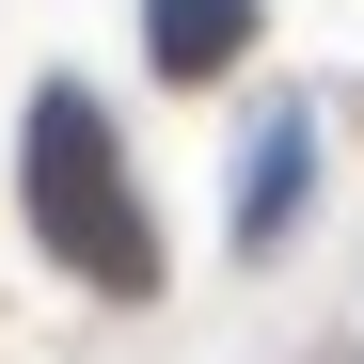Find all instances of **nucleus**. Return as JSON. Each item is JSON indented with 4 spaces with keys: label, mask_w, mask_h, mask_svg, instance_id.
<instances>
[{
    "label": "nucleus",
    "mask_w": 364,
    "mask_h": 364,
    "mask_svg": "<svg viewBox=\"0 0 364 364\" xmlns=\"http://www.w3.org/2000/svg\"><path fill=\"white\" fill-rule=\"evenodd\" d=\"M301 191H317V111H269V127H254V174H237V237L269 254V237L301 222Z\"/></svg>",
    "instance_id": "3"
},
{
    "label": "nucleus",
    "mask_w": 364,
    "mask_h": 364,
    "mask_svg": "<svg viewBox=\"0 0 364 364\" xmlns=\"http://www.w3.org/2000/svg\"><path fill=\"white\" fill-rule=\"evenodd\" d=\"M16 191H32L48 269H80L95 301H159V222H143L127 143H111V111H95L80 80H48V95H32V127H16Z\"/></svg>",
    "instance_id": "1"
},
{
    "label": "nucleus",
    "mask_w": 364,
    "mask_h": 364,
    "mask_svg": "<svg viewBox=\"0 0 364 364\" xmlns=\"http://www.w3.org/2000/svg\"><path fill=\"white\" fill-rule=\"evenodd\" d=\"M143 64H159V80H222V64H254V0H143Z\"/></svg>",
    "instance_id": "2"
}]
</instances>
